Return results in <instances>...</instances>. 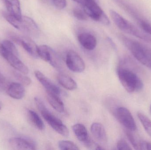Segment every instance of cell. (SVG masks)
Returning a JSON list of instances; mask_svg holds the SVG:
<instances>
[{"label":"cell","mask_w":151,"mask_h":150,"mask_svg":"<svg viewBox=\"0 0 151 150\" xmlns=\"http://www.w3.org/2000/svg\"><path fill=\"white\" fill-rule=\"evenodd\" d=\"M123 44L141 63L151 69V48L144 44L125 36L121 37Z\"/></svg>","instance_id":"obj_1"},{"label":"cell","mask_w":151,"mask_h":150,"mask_svg":"<svg viewBox=\"0 0 151 150\" xmlns=\"http://www.w3.org/2000/svg\"><path fill=\"white\" fill-rule=\"evenodd\" d=\"M95 0H85L83 4V10L88 16L105 25L110 24V20L106 14Z\"/></svg>","instance_id":"obj_6"},{"label":"cell","mask_w":151,"mask_h":150,"mask_svg":"<svg viewBox=\"0 0 151 150\" xmlns=\"http://www.w3.org/2000/svg\"><path fill=\"white\" fill-rule=\"evenodd\" d=\"M13 75L15 78L19 81L20 83L25 86H28L32 83V80L28 77L24 75V74L17 71H13Z\"/></svg>","instance_id":"obj_24"},{"label":"cell","mask_w":151,"mask_h":150,"mask_svg":"<svg viewBox=\"0 0 151 150\" xmlns=\"http://www.w3.org/2000/svg\"><path fill=\"white\" fill-rule=\"evenodd\" d=\"M140 150H151V143L145 141H140Z\"/></svg>","instance_id":"obj_31"},{"label":"cell","mask_w":151,"mask_h":150,"mask_svg":"<svg viewBox=\"0 0 151 150\" xmlns=\"http://www.w3.org/2000/svg\"><path fill=\"white\" fill-rule=\"evenodd\" d=\"M51 1L55 7L58 9H63L67 5L66 0H51Z\"/></svg>","instance_id":"obj_28"},{"label":"cell","mask_w":151,"mask_h":150,"mask_svg":"<svg viewBox=\"0 0 151 150\" xmlns=\"http://www.w3.org/2000/svg\"><path fill=\"white\" fill-rule=\"evenodd\" d=\"M66 64L68 68L75 73L83 72L85 68L84 61L77 53L70 50L66 55Z\"/></svg>","instance_id":"obj_9"},{"label":"cell","mask_w":151,"mask_h":150,"mask_svg":"<svg viewBox=\"0 0 151 150\" xmlns=\"http://www.w3.org/2000/svg\"><path fill=\"white\" fill-rule=\"evenodd\" d=\"M5 6L9 14L17 19L22 17L20 3L19 0H4Z\"/></svg>","instance_id":"obj_16"},{"label":"cell","mask_w":151,"mask_h":150,"mask_svg":"<svg viewBox=\"0 0 151 150\" xmlns=\"http://www.w3.org/2000/svg\"><path fill=\"white\" fill-rule=\"evenodd\" d=\"M1 55L15 69L19 72L27 75L29 72L28 68L19 60V56L12 53L3 52Z\"/></svg>","instance_id":"obj_11"},{"label":"cell","mask_w":151,"mask_h":150,"mask_svg":"<svg viewBox=\"0 0 151 150\" xmlns=\"http://www.w3.org/2000/svg\"><path fill=\"white\" fill-rule=\"evenodd\" d=\"M4 18L14 27L27 34L29 37L37 38L40 31L37 24L31 18L22 16L20 19H17L8 13H3Z\"/></svg>","instance_id":"obj_3"},{"label":"cell","mask_w":151,"mask_h":150,"mask_svg":"<svg viewBox=\"0 0 151 150\" xmlns=\"http://www.w3.org/2000/svg\"><path fill=\"white\" fill-rule=\"evenodd\" d=\"M91 131L92 135L99 142L103 144H106L107 135L105 129L102 124L97 122L93 123L91 127Z\"/></svg>","instance_id":"obj_14"},{"label":"cell","mask_w":151,"mask_h":150,"mask_svg":"<svg viewBox=\"0 0 151 150\" xmlns=\"http://www.w3.org/2000/svg\"><path fill=\"white\" fill-rule=\"evenodd\" d=\"M137 116L147 134L151 136V120L146 115L138 112Z\"/></svg>","instance_id":"obj_23"},{"label":"cell","mask_w":151,"mask_h":150,"mask_svg":"<svg viewBox=\"0 0 151 150\" xmlns=\"http://www.w3.org/2000/svg\"><path fill=\"white\" fill-rule=\"evenodd\" d=\"M95 1H96L97 2H98V3L99 2V0H95Z\"/></svg>","instance_id":"obj_34"},{"label":"cell","mask_w":151,"mask_h":150,"mask_svg":"<svg viewBox=\"0 0 151 150\" xmlns=\"http://www.w3.org/2000/svg\"><path fill=\"white\" fill-rule=\"evenodd\" d=\"M73 1L83 5V3H84V1L85 0H73Z\"/></svg>","instance_id":"obj_32"},{"label":"cell","mask_w":151,"mask_h":150,"mask_svg":"<svg viewBox=\"0 0 151 150\" xmlns=\"http://www.w3.org/2000/svg\"><path fill=\"white\" fill-rule=\"evenodd\" d=\"M150 113L151 114V105L150 106Z\"/></svg>","instance_id":"obj_33"},{"label":"cell","mask_w":151,"mask_h":150,"mask_svg":"<svg viewBox=\"0 0 151 150\" xmlns=\"http://www.w3.org/2000/svg\"><path fill=\"white\" fill-rule=\"evenodd\" d=\"M35 75L38 81L46 89L47 92L55 93L58 96L61 95L62 92L61 89L55 84L50 79L47 77L44 74L39 70H36L35 71Z\"/></svg>","instance_id":"obj_12"},{"label":"cell","mask_w":151,"mask_h":150,"mask_svg":"<svg viewBox=\"0 0 151 150\" xmlns=\"http://www.w3.org/2000/svg\"><path fill=\"white\" fill-rule=\"evenodd\" d=\"M48 62L56 69H60L62 67V62L57 53L51 48L50 53Z\"/></svg>","instance_id":"obj_22"},{"label":"cell","mask_w":151,"mask_h":150,"mask_svg":"<svg viewBox=\"0 0 151 150\" xmlns=\"http://www.w3.org/2000/svg\"><path fill=\"white\" fill-rule=\"evenodd\" d=\"M117 148L118 150H131L129 145L123 139L119 140L117 143Z\"/></svg>","instance_id":"obj_29"},{"label":"cell","mask_w":151,"mask_h":150,"mask_svg":"<svg viewBox=\"0 0 151 150\" xmlns=\"http://www.w3.org/2000/svg\"><path fill=\"white\" fill-rule=\"evenodd\" d=\"M73 16L76 19L81 21H85L87 19V16L84 10L83 11L81 9L75 8L73 11Z\"/></svg>","instance_id":"obj_27"},{"label":"cell","mask_w":151,"mask_h":150,"mask_svg":"<svg viewBox=\"0 0 151 150\" xmlns=\"http://www.w3.org/2000/svg\"><path fill=\"white\" fill-rule=\"evenodd\" d=\"M28 116L29 120L36 128L40 130L44 129L45 126L43 121L35 112L32 110H29Z\"/></svg>","instance_id":"obj_21"},{"label":"cell","mask_w":151,"mask_h":150,"mask_svg":"<svg viewBox=\"0 0 151 150\" xmlns=\"http://www.w3.org/2000/svg\"><path fill=\"white\" fill-rule=\"evenodd\" d=\"M58 146L61 150H76L79 149L76 145L70 141H61L58 142Z\"/></svg>","instance_id":"obj_25"},{"label":"cell","mask_w":151,"mask_h":150,"mask_svg":"<svg viewBox=\"0 0 151 150\" xmlns=\"http://www.w3.org/2000/svg\"><path fill=\"white\" fill-rule=\"evenodd\" d=\"M78 40L82 46L88 50H92L97 44L96 37L89 33H81L78 36Z\"/></svg>","instance_id":"obj_13"},{"label":"cell","mask_w":151,"mask_h":150,"mask_svg":"<svg viewBox=\"0 0 151 150\" xmlns=\"http://www.w3.org/2000/svg\"><path fill=\"white\" fill-rule=\"evenodd\" d=\"M73 130L77 139L83 143L89 138L87 129L82 124H76L73 125Z\"/></svg>","instance_id":"obj_19"},{"label":"cell","mask_w":151,"mask_h":150,"mask_svg":"<svg viewBox=\"0 0 151 150\" xmlns=\"http://www.w3.org/2000/svg\"><path fill=\"white\" fill-rule=\"evenodd\" d=\"M9 143L16 150H35L36 143L34 140L27 136L14 137L9 139Z\"/></svg>","instance_id":"obj_10"},{"label":"cell","mask_w":151,"mask_h":150,"mask_svg":"<svg viewBox=\"0 0 151 150\" xmlns=\"http://www.w3.org/2000/svg\"><path fill=\"white\" fill-rule=\"evenodd\" d=\"M118 75L122 86L129 93L140 91L143 87L140 77L129 69L120 67L118 69Z\"/></svg>","instance_id":"obj_4"},{"label":"cell","mask_w":151,"mask_h":150,"mask_svg":"<svg viewBox=\"0 0 151 150\" xmlns=\"http://www.w3.org/2000/svg\"><path fill=\"white\" fill-rule=\"evenodd\" d=\"M47 99L50 105L56 111L60 113L64 112V105L58 95L47 92Z\"/></svg>","instance_id":"obj_17"},{"label":"cell","mask_w":151,"mask_h":150,"mask_svg":"<svg viewBox=\"0 0 151 150\" xmlns=\"http://www.w3.org/2000/svg\"><path fill=\"white\" fill-rule=\"evenodd\" d=\"M110 13L113 21L121 31L145 42L151 43V37L146 33L141 31L115 11L111 10Z\"/></svg>","instance_id":"obj_2"},{"label":"cell","mask_w":151,"mask_h":150,"mask_svg":"<svg viewBox=\"0 0 151 150\" xmlns=\"http://www.w3.org/2000/svg\"><path fill=\"white\" fill-rule=\"evenodd\" d=\"M131 132H132V131H129V130H127V129L126 130V134L127 137L129 141L132 146L135 149L140 150L139 145H140V141H137L136 138L134 137Z\"/></svg>","instance_id":"obj_26"},{"label":"cell","mask_w":151,"mask_h":150,"mask_svg":"<svg viewBox=\"0 0 151 150\" xmlns=\"http://www.w3.org/2000/svg\"><path fill=\"white\" fill-rule=\"evenodd\" d=\"M9 85L7 79L0 71V90L2 91L7 90Z\"/></svg>","instance_id":"obj_30"},{"label":"cell","mask_w":151,"mask_h":150,"mask_svg":"<svg viewBox=\"0 0 151 150\" xmlns=\"http://www.w3.org/2000/svg\"><path fill=\"white\" fill-rule=\"evenodd\" d=\"M1 106H0V110H1Z\"/></svg>","instance_id":"obj_35"},{"label":"cell","mask_w":151,"mask_h":150,"mask_svg":"<svg viewBox=\"0 0 151 150\" xmlns=\"http://www.w3.org/2000/svg\"><path fill=\"white\" fill-rule=\"evenodd\" d=\"M7 93L9 97L17 100H20L25 94L24 85L20 83L13 82L9 84L7 89Z\"/></svg>","instance_id":"obj_15"},{"label":"cell","mask_w":151,"mask_h":150,"mask_svg":"<svg viewBox=\"0 0 151 150\" xmlns=\"http://www.w3.org/2000/svg\"><path fill=\"white\" fill-rule=\"evenodd\" d=\"M115 114L119 122L126 129L131 131L136 130L135 122L128 109L124 107H118L115 110Z\"/></svg>","instance_id":"obj_8"},{"label":"cell","mask_w":151,"mask_h":150,"mask_svg":"<svg viewBox=\"0 0 151 150\" xmlns=\"http://www.w3.org/2000/svg\"><path fill=\"white\" fill-rule=\"evenodd\" d=\"M35 101L41 114L49 125L61 135L65 137L68 136L69 135V129L63 122L50 112L39 98H35Z\"/></svg>","instance_id":"obj_5"},{"label":"cell","mask_w":151,"mask_h":150,"mask_svg":"<svg viewBox=\"0 0 151 150\" xmlns=\"http://www.w3.org/2000/svg\"><path fill=\"white\" fill-rule=\"evenodd\" d=\"M129 12L136 19L139 26L142 28V31L150 36H151V23L147 20L140 17V16H138V14H137V13L134 12V10H131Z\"/></svg>","instance_id":"obj_20"},{"label":"cell","mask_w":151,"mask_h":150,"mask_svg":"<svg viewBox=\"0 0 151 150\" xmlns=\"http://www.w3.org/2000/svg\"><path fill=\"white\" fill-rule=\"evenodd\" d=\"M9 36L12 41L22 46L32 57L39 58L38 46L30 37L20 36L13 33H10Z\"/></svg>","instance_id":"obj_7"},{"label":"cell","mask_w":151,"mask_h":150,"mask_svg":"<svg viewBox=\"0 0 151 150\" xmlns=\"http://www.w3.org/2000/svg\"><path fill=\"white\" fill-rule=\"evenodd\" d=\"M57 79L59 83L66 90H73L77 88V84L75 81L67 75L64 74H58Z\"/></svg>","instance_id":"obj_18"}]
</instances>
